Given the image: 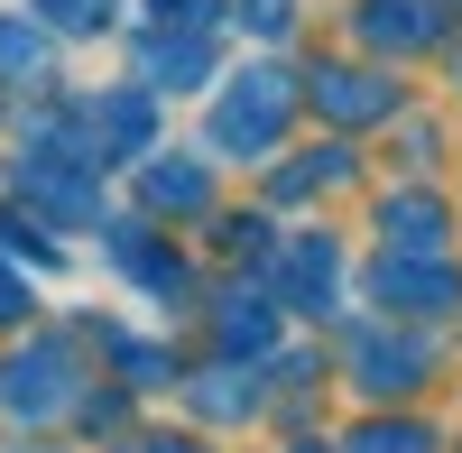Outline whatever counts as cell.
Listing matches in <instances>:
<instances>
[{"label":"cell","mask_w":462,"mask_h":453,"mask_svg":"<svg viewBox=\"0 0 462 453\" xmlns=\"http://www.w3.org/2000/svg\"><path fill=\"white\" fill-rule=\"evenodd\" d=\"M250 93H231V111H222V139L231 148H259L268 130H278V111H287V84L278 74H241Z\"/></svg>","instance_id":"1"},{"label":"cell","mask_w":462,"mask_h":453,"mask_svg":"<svg viewBox=\"0 0 462 453\" xmlns=\"http://www.w3.org/2000/svg\"><path fill=\"white\" fill-rule=\"evenodd\" d=\"M47 10H56L65 28H102V10H111V0H47Z\"/></svg>","instance_id":"2"}]
</instances>
